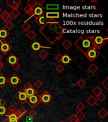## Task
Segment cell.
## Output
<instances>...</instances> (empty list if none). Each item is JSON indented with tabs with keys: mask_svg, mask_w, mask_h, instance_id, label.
<instances>
[{
	"mask_svg": "<svg viewBox=\"0 0 108 122\" xmlns=\"http://www.w3.org/2000/svg\"><path fill=\"white\" fill-rule=\"evenodd\" d=\"M39 32L50 43L54 44L63 38L67 29L55 19H48L46 24L40 29Z\"/></svg>",
	"mask_w": 108,
	"mask_h": 122,
	"instance_id": "obj_1",
	"label": "cell"
},
{
	"mask_svg": "<svg viewBox=\"0 0 108 122\" xmlns=\"http://www.w3.org/2000/svg\"><path fill=\"white\" fill-rule=\"evenodd\" d=\"M74 44L83 54H85L89 50L95 47L94 37L88 36L87 38H84L83 36H80Z\"/></svg>",
	"mask_w": 108,
	"mask_h": 122,
	"instance_id": "obj_2",
	"label": "cell"
},
{
	"mask_svg": "<svg viewBox=\"0 0 108 122\" xmlns=\"http://www.w3.org/2000/svg\"><path fill=\"white\" fill-rule=\"evenodd\" d=\"M40 102L39 98V95H34L30 97H27V99L26 101V103H27L28 106L32 108V109H34L37 106V105L39 104Z\"/></svg>",
	"mask_w": 108,
	"mask_h": 122,
	"instance_id": "obj_3",
	"label": "cell"
},
{
	"mask_svg": "<svg viewBox=\"0 0 108 122\" xmlns=\"http://www.w3.org/2000/svg\"><path fill=\"white\" fill-rule=\"evenodd\" d=\"M84 55H85V57H87L89 61L93 62L100 55V52L96 48L94 47L89 50V51H87Z\"/></svg>",
	"mask_w": 108,
	"mask_h": 122,
	"instance_id": "obj_4",
	"label": "cell"
},
{
	"mask_svg": "<svg viewBox=\"0 0 108 122\" xmlns=\"http://www.w3.org/2000/svg\"><path fill=\"white\" fill-rule=\"evenodd\" d=\"M44 3H45V1H42L40 3L38 2L37 6L34 8V13H33L32 17L37 18L41 16H44V11L43 6H42Z\"/></svg>",
	"mask_w": 108,
	"mask_h": 122,
	"instance_id": "obj_5",
	"label": "cell"
},
{
	"mask_svg": "<svg viewBox=\"0 0 108 122\" xmlns=\"http://www.w3.org/2000/svg\"><path fill=\"white\" fill-rule=\"evenodd\" d=\"M108 37H102L101 36H96L94 38V44L95 47L97 50L100 49L101 48L103 47V46L108 42Z\"/></svg>",
	"mask_w": 108,
	"mask_h": 122,
	"instance_id": "obj_6",
	"label": "cell"
},
{
	"mask_svg": "<svg viewBox=\"0 0 108 122\" xmlns=\"http://www.w3.org/2000/svg\"><path fill=\"white\" fill-rule=\"evenodd\" d=\"M7 81L12 86V87L16 88L22 82V79L16 73H13L8 79Z\"/></svg>",
	"mask_w": 108,
	"mask_h": 122,
	"instance_id": "obj_7",
	"label": "cell"
},
{
	"mask_svg": "<svg viewBox=\"0 0 108 122\" xmlns=\"http://www.w3.org/2000/svg\"><path fill=\"white\" fill-rule=\"evenodd\" d=\"M39 98L40 102H42L45 105L49 104L53 99V97L51 96V94L49 92H47V91L43 92L41 95H39Z\"/></svg>",
	"mask_w": 108,
	"mask_h": 122,
	"instance_id": "obj_8",
	"label": "cell"
},
{
	"mask_svg": "<svg viewBox=\"0 0 108 122\" xmlns=\"http://www.w3.org/2000/svg\"><path fill=\"white\" fill-rule=\"evenodd\" d=\"M15 97L22 104H24L26 102L27 99V96L25 93V90L23 88L18 92V93L15 94Z\"/></svg>",
	"mask_w": 108,
	"mask_h": 122,
	"instance_id": "obj_9",
	"label": "cell"
},
{
	"mask_svg": "<svg viewBox=\"0 0 108 122\" xmlns=\"http://www.w3.org/2000/svg\"><path fill=\"white\" fill-rule=\"evenodd\" d=\"M11 49V46L9 45L8 42L6 41L1 42L0 44V51H1L2 53L6 55L9 52Z\"/></svg>",
	"mask_w": 108,
	"mask_h": 122,
	"instance_id": "obj_10",
	"label": "cell"
},
{
	"mask_svg": "<svg viewBox=\"0 0 108 122\" xmlns=\"http://www.w3.org/2000/svg\"><path fill=\"white\" fill-rule=\"evenodd\" d=\"M5 3L11 8L12 10H18L20 6L22 1L20 0H7Z\"/></svg>",
	"mask_w": 108,
	"mask_h": 122,
	"instance_id": "obj_11",
	"label": "cell"
},
{
	"mask_svg": "<svg viewBox=\"0 0 108 122\" xmlns=\"http://www.w3.org/2000/svg\"><path fill=\"white\" fill-rule=\"evenodd\" d=\"M34 21L41 29L46 24V23L48 21V19H46L45 16H41V17H37V18H35Z\"/></svg>",
	"mask_w": 108,
	"mask_h": 122,
	"instance_id": "obj_12",
	"label": "cell"
},
{
	"mask_svg": "<svg viewBox=\"0 0 108 122\" xmlns=\"http://www.w3.org/2000/svg\"><path fill=\"white\" fill-rule=\"evenodd\" d=\"M9 32L8 31L7 29L5 27H1L0 28V41H5L6 38H7L8 36H9Z\"/></svg>",
	"mask_w": 108,
	"mask_h": 122,
	"instance_id": "obj_13",
	"label": "cell"
},
{
	"mask_svg": "<svg viewBox=\"0 0 108 122\" xmlns=\"http://www.w3.org/2000/svg\"><path fill=\"white\" fill-rule=\"evenodd\" d=\"M0 17H1V19L6 24L8 22H11V19H12V17L11 16V15H10L7 11H6V10H4V11L1 14Z\"/></svg>",
	"mask_w": 108,
	"mask_h": 122,
	"instance_id": "obj_14",
	"label": "cell"
},
{
	"mask_svg": "<svg viewBox=\"0 0 108 122\" xmlns=\"http://www.w3.org/2000/svg\"><path fill=\"white\" fill-rule=\"evenodd\" d=\"M45 17L47 19H58L59 18V13L58 11H47Z\"/></svg>",
	"mask_w": 108,
	"mask_h": 122,
	"instance_id": "obj_15",
	"label": "cell"
},
{
	"mask_svg": "<svg viewBox=\"0 0 108 122\" xmlns=\"http://www.w3.org/2000/svg\"><path fill=\"white\" fill-rule=\"evenodd\" d=\"M30 48H31L34 51H37L38 50H39L40 48H48V49H50V48H51V47L42 46L37 41L34 42V43L30 45Z\"/></svg>",
	"mask_w": 108,
	"mask_h": 122,
	"instance_id": "obj_16",
	"label": "cell"
},
{
	"mask_svg": "<svg viewBox=\"0 0 108 122\" xmlns=\"http://www.w3.org/2000/svg\"><path fill=\"white\" fill-rule=\"evenodd\" d=\"M6 61H7L11 65L14 64L15 63L18 62V59L17 58L16 56H15L14 54H11V55H9V57H8L7 59H6Z\"/></svg>",
	"mask_w": 108,
	"mask_h": 122,
	"instance_id": "obj_17",
	"label": "cell"
},
{
	"mask_svg": "<svg viewBox=\"0 0 108 122\" xmlns=\"http://www.w3.org/2000/svg\"><path fill=\"white\" fill-rule=\"evenodd\" d=\"M23 10H24L25 12V13L27 14V15H28L29 16H30L29 19H28L26 21H25V22H27V21H28V20L30 19V18H32V17L33 13H34V8H32V7H30V6H29L28 5H27L26 6H25V7L23 8Z\"/></svg>",
	"mask_w": 108,
	"mask_h": 122,
	"instance_id": "obj_18",
	"label": "cell"
},
{
	"mask_svg": "<svg viewBox=\"0 0 108 122\" xmlns=\"http://www.w3.org/2000/svg\"><path fill=\"white\" fill-rule=\"evenodd\" d=\"M72 59L67 54L64 53V55H62V59H61V62H63L64 65L68 64L69 63L72 61Z\"/></svg>",
	"mask_w": 108,
	"mask_h": 122,
	"instance_id": "obj_19",
	"label": "cell"
},
{
	"mask_svg": "<svg viewBox=\"0 0 108 122\" xmlns=\"http://www.w3.org/2000/svg\"><path fill=\"white\" fill-rule=\"evenodd\" d=\"M87 102L89 104L90 106L93 107L95 105L97 102V101L95 97H94V95H90V97L87 99Z\"/></svg>",
	"mask_w": 108,
	"mask_h": 122,
	"instance_id": "obj_20",
	"label": "cell"
},
{
	"mask_svg": "<svg viewBox=\"0 0 108 122\" xmlns=\"http://www.w3.org/2000/svg\"><path fill=\"white\" fill-rule=\"evenodd\" d=\"M25 93L26 95L27 96V97H30V96H32V95H37V94H38L37 92L36 91L34 88L25 90Z\"/></svg>",
	"mask_w": 108,
	"mask_h": 122,
	"instance_id": "obj_21",
	"label": "cell"
},
{
	"mask_svg": "<svg viewBox=\"0 0 108 122\" xmlns=\"http://www.w3.org/2000/svg\"><path fill=\"white\" fill-rule=\"evenodd\" d=\"M59 8V4H47L46 9L47 10H57Z\"/></svg>",
	"mask_w": 108,
	"mask_h": 122,
	"instance_id": "obj_22",
	"label": "cell"
},
{
	"mask_svg": "<svg viewBox=\"0 0 108 122\" xmlns=\"http://www.w3.org/2000/svg\"><path fill=\"white\" fill-rule=\"evenodd\" d=\"M98 66H97L95 64H94V63H93V64H91L88 67V70H89V72H90V73H92V74H95V73L98 71Z\"/></svg>",
	"mask_w": 108,
	"mask_h": 122,
	"instance_id": "obj_23",
	"label": "cell"
},
{
	"mask_svg": "<svg viewBox=\"0 0 108 122\" xmlns=\"http://www.w3.org/2000/svg\"><path fill=\"white\" fill-rule=\"evenodd\" d=\"M38 55L39 56L40 58L42 59V60H44L45 58H47V56L49 55V53L47 52V50L45 49H42L38 53Z\"/></svg>",
	"mask_w": 108,
	"mask_h": 122,
	"instance_id": "obj_24",
	"label": "cell"
},
{
	"mask_svg": "<svg viewBox=\"0 0 108 122\" xmlns=\"http://www.w3.org/2000/svg\"><path fill=\"white\" fill-rule=\"evenodd\" d=\"M98 115L100 116V118L102 119L106 118L108 115V111L106 110L105 108H102L98 112Z\"/></svg>",
	"mask_w": 108,
	"mask_h": 122,
	"instance_id": "obj_25",
	"label": "cell"
},
{
	"mask_svg": "<svg viewBox=\"0 0 108 122\" xmlns=\"http://www.w3.org/2000/svg\"><path fill=\"white\" fill-rule=\"evenodd\" d=\"M7 78L2 73H0V87H3L7 83Z\"/></svg>",
	"mask_w": 108,
	"mask_h": 122,
	"instance_id": "obj_26",
	"label": "cell"
},
{
	"mask_svg": "<svg viewBox=\"0 0 108 122\" xmlns=\"http://www.w3.org/2000/svg\"><path fill=\"white\" fill-rule=\"evenodd\" d=\"M62 46L66 50H69L72 47V43L69 40H66L64 42H63Z\"/></svg>",
	"mask_w": 108,
	"mask_h": 122,
	"instance_id": "obj_27",
	"label": "cell"
},
{
	"mask_svg": "<svg viewBox=\"0 0 108 122\" xmlns=\"http://www.w3.org/2000/svg\"><path fill=\"white\" fill-rule=\"evenodd\" d=\"M75 116L76 117V118H77V120L78 122L81 121V120H83V118H85V114L83 113L82 111H78L76 114H75Z\"/></svg>",
	"mask_w": 108,
	"mask_h": 122,
	"instance_id": "obj_28",
	"label": "cell"
},
{
	"mask_svg": "<svg viewBox=\"0 0 108 122\" xmlns=\"http://www.w3.org/2000/svg\"><path fill=\"white\" fill-rule=\"evenodd\" d=\"M21 28L23 30V31L27 32H28V31L30 30V29H31V25H30L28 22H25L21 26Z\"/></svg>",
	"mask_w": 108,
	"mask_h": 122,
	"instance_id": "obj_29",
	"label": "cell"
},
{
	"mask_svg": "<svg viewBox=\"0 0 108 122\" xmlns=\"http://www.w3.org/2000/svg\"><path fill=\"white\" fill-rule=\"evenodd\" d=\"M36 36L37 35L33 30H29L27 34V37L30 40H34L36 38Z\"/></svg>",
	"mask_w": 108,
	"mask_h": 122,
	"instance_id": "obj_30",
	"label": "cell"
},
{
	"mask_svg": "<svg viewBox=\"0 0 108 122\" xmlns=\"http://www.w3.org/2000/svg\"><path fill=\"white\" fill-rule=\"evenodd\" d=\"M92 93H94L95 96H97V95H99L100 93H102V89H101L99 86H95V87L92 90Z\"/></svg>",
	"mask_w": 108,
	"mask_h": 122,
	"instance_id": "obj_31",
	"label": "cell"
},
{
	"mask_svg": "<svg viewBox=\"0 0 108 122\" xmlns=\"http://www.w3.org/2000/svg\"><path fill=\"white\" fill-rule=\"evenodd\" d=\"M27 5L32 7V8H34L37 5L38 1H37L36 0H28L27 1Z\"/></svg>",
	"mask_w": 108,
	"mask_h": 122,
	"instance_id": "obj_32",
	"label": "cell"
},
{
	"mask_svg": "<svg viewBox=\"0 0 108 122\" xmlns=\"http://www.w3.org/2000/svg\"><path fill=\"white\" fill-rule=\"evenodd\" d=\"M11 16L13 18H17V17H18L19 15H20V12L18 10H12L11 11V13H9Z\"/></svg>",
	"mask_w": 108,
	"mask_h": 122,
	"instance_id": "obj_33",
	"label": "cell"
},
{
	"mask_svg": "<svg viewBox=\"0 0 108 122\" xmlns=\"http://www.w3.org/2000/svg\"><path fill=\"white\" fill-rule=\"evenodd\" d=\"M96 99H97V102H102L103 101L106 99V95H104V93H100L99 95H98L97 96H96Z\"/></svg>",
	"mask_w": 108,
	"mask_h": 122,
	"instance_id": "obj_34",
	"label": "cell"
},
{
	"mask_svg": "<svg viewBox=\"0 0 108 122\" xmlns=\"http://www.w3.org/2000/svg\"><path fill=\"white\" fill-rule=\"evenodd\" d=\"M76 85H77L80 88H83L85 85H86V81H85V80H83V79H80L76 83Z\"/></svg>",
	"mask_w": 108,
	"mask_h": 122,
	"instance_id": "obj_35",
	"label": "cell"
},
{
	"mask_svg": "<svg viewBox=\"0 0 108 122\" xmlns=\"http://www.w3.org/2000/svg\"><path fill=\"white\" fill-rule=\"evenodd\" d=\"M17 110V108L16 106L14 104H11L8 108V112L9 113H14V112Z\"/></svg>",
	"mask_w": 108,
	"mask_h": 122,
	"instance_id": "obj_36",
	"label": "cell"
},
{
	"mask_svg": "<svg viewBox=\"0 0 108 122\" xmlns=\"http://www.w3.org/2000/svg\"><path fill=\"white\" fill-rule=\"evenodd\" d=\"M101 85L103 86L106 90H108V77H106L105 80H103L101 83Z\"/></svg>",
	"mask_w": 108,
	"mask_h": 122,
	"instance_id": "obj_37",
	"label": "cell"
},
{
	"mask_svg": "<svg viewBox=\"0 0 108 122\" xmlns=\"http://www.w3.org/2000/svg\"><path fill=\"white\" fill-rule=\"evenodd\" d=\"M85 108V106L83 104L82 102L78 103L77 105H76V109L80 111H82Z\"/></svg>",
	"mask_w": 108,
	"mask_h": 122,
	"instance_id": "obj_38",
	"label": "cell"
},
{
	"mask_svg": "<svg viewBox=\"0 0 108 122\" xmlns=\"http://www.w3.org/2000/svg\"><path fill=\"white\" fill-rule=\"evenodd\" d=\"M56 70L57 72H59V73H61V72H63L64 71V67L62 65L59 64L58 66L56 67Z\"/></svg>",
	"mask_w": 108,
	"mask_h": 122,
	"instance_id": "obj_39",
	"label": "cell"
},
{
	"mask_svg": "<svg viewBox=\"0 0 108 122\" xmlns=\"http://www.w3.org/2000/svg\"><path fill=\"white\" fill-rule=\"evenodd\" d=\"M34 85L36 86L37 88H40L43 86V83H42L40 80H37L36 82H35Z\"/></svg>",
	"mask_w": 108,
	"mask_h": 122,
	"instance_id": "obj_40",
	"label": "cell"
},
{
	"mask_svg": "<svg viewBox=\"0 0 108 122\" xmlns=\"http://www.w3.org/2000/svg\"><path fill=\"white\" fill-rule=\"evenodd\" d=\"M28 116L32 117V118H34V117H36L37 116V112L34 109H32L31 111H30L29 112H28Z\"/></svg>",
	"mask_w": 108,
	"mask_h": 122,
	"instance_id": "obj_41",
	"label": "cell"
},
{
	"mask_svg": "<svg viewBox=\"0 0 108 122\" xmlns=\"http://www.w3.org/2000/svg\"><path fill=\"white\" fill-rule=\"evenodd\" d=\"M34 88L33 85H32V83L29 81H27L26 83L25 84L24 86H23V89L27 90V89H29V88Z\"/></svg>",
	"mask_w": 108,
	"mask_h": 122,
	"instance_id": "obj_42",
	"label": "cell"
},
{
	"mask_svg": "<svg viewBox=\"0 0 108 122\" xmlns=\"http://www.w3.org/2000/svg\"><path fill=\"white\" fill-rule=\"evenodd\" d=\"M11 67H12V68L15 71H18L19 69L20 68V67H21V65L18 62L15 63V64L11 65Z\"/></svg>",
	"mask_w": 108,
	"mask_h": 122,
	"instance_id": "obj_43",
	"label": "cell"
},
{
	"mask_svg": "<svg viewBox=\"0 0 108 122\" xmlns=\"http://www.w3.org/2000/svg\"><path fill=\"white\" fill-rule=\"evenodd\" d=\"M13 27H14V25H13V24H12L11 22H9L6 23L5 25V28L7 30H11V29L13 28Z\"/></svg>",
	"mask_w": 108,
	"mask_h": 122,
	"instance_id": "obj_44",
	"label": "cell"
},
{
	"mask_svg": "<svg viewBox=\"0 0 108 122\" xmlns=\"http://www.w3.org/2000/svg\"><path fill=\"white\" fill-rule=\"evenodd\" d=\"M19 111H20V112L21 114L22 115V116H25L27 114V110L24 107H22V108H20V109H19Z\"/></svg>",
	"mask_w": 108,
	"mask_h": 122,
	"instance_id": "obj_45",
	"label": "cell"
},
{
	"mask_svg": "<svg viewBox=\"0 0 108 122\" xmlns=\"http://www.w3.org/2000/svg\"><path fill=\"white\" fill-rule=\"evenodd\" d=\"M6 108L4 106H0V116H3L6 112Z\"/></svg>",
	"mask_w": 108,
	"mask_h": 122,
	"instance_id": "obj_46",
	"label": "cell"
},
{
	"mask_svg": "<svg viewBox=\"0 0 108 122\" xmlns=\"http://www.w3.org/2000/svg\"><path fill=\"white\" fill-rule=\"evenodd\" d=\"M69 122H77L78 120L75 114H73L69 118Z\"/></svg>",
	"mask_w": 108,
	"mask_h": 122,
	"instance_id": "obj_47",
	"label": "cell"
},
{
	"mask_svg": "<svg viewBox=\"0 0 108 122\" xmlns=\"http://www.w3.org/2000/svg\"><path fill=\"white\" fill-rule=\"evenodd\" d=\"M15 114L16 115V116H17V120H20V119H21L22 118V117H23L22 115L21 114L20 112V111H19V109H17L16 111H15Z\"/></svg>",
	"mask_w": 108,
	"mask_h": 122,
	"instance_id": "obj_48",
	"label": "cell"
},
{
	"mask_svg": "<svg viewBox=\"0 0 108 122\" xmlns=\"http://www.w3.org/2000/svg\"><path fill=\"white\" fill-rule=\"evenodd\" d=\"M61 59H62V55H61V54H59V53L58 54V55L55 57V61L58 63L61 62Z\"/></svg>",
	"mask_w": 108,
	"mask_h": 122,
	"instance_id": "obj_49",
	"label": "cell"
},
{
	"mask_svg": "<svg viewBox=\"0 0 108 122\" xmlns=\"http://www.w3.org/2000/svg\"><path fill=\"white\" fill-rule=\"evenodd\" d=\"M6 104V102L3 99H0V106H4Z\"/></svg>",
	"mask_w": 108,
	"mask_h": 122,
	"instance_id": "obj_50",
	"label": "cell"
},
{
	"mask_svg": "<svg viewBox=\"0 0 108 122\" xmlns=\"http://www.w3.org/2000/svg\"><path fill=\"white\" fill-rule=\"evenodd\" d=\"M26 122H33V118L30 117V116H28L26 118Z\"/></svg>",
	"mask_w": 108,
	"mask_h": 122,
	"instance_id": "obj_51",
	"label": "cell"
},
{
	"mask_svg": "<svg viewBox=\"0 0 108 122\" xmlns=\"http://www.w3.org/2000/svg\"><path fill=\"white\" fill-rule=\"evenodd\" d=\"M4 67V64L2 62V61H0V71Z\"/></svg>",
	"mask_w": 108,
	"mask_h": 122,
	"instance_id": "obj_52",
	"label": "cell"
},
{
	"mask_svg": "<svg viewBox=\"0 0 108 122\" xmlns=\"http://www.w3.org/2000/svg\"><path fill=\"white\" fill-rule=\"evenodd\" d=\"M19 120H17V119H13V120H9V122H18Z\"/></svg>",
	"mask_w": 108,
	"mask_h": 122,
	"instance_id": "obj_53",
	"label": "cell"
},
{
	"mask_svg": "<svg viewBox=\"0 0 108 122\" xmlns=\"http://www.w3.org/2000/svg\"><path fill=\"white\" fill-rule=\"evenodd\" d=\"M3 122H9V120H8V119L7 118H6L5 119V120H4V121Z\"/></svg>",
	"mask_w": 108,
	"mask_h": 122,
	"instance_id": "obj_54",
	"label": "cell"
},
{
	"mask_svg": "<svg viewBox=\"0 0 108 122\" xmlns=\"http://www.w3.org/2000/svg\"><path fill=\"white\" fill-rule=\"evenodd\" d=\"M2 59H3V57H2V55L0 54V61H1Z\"/></svg>",
	"mask_w": 108,
	"mask_h": 122,
	"instance_id": "obj_55",
	"label": "cell"
},
{
	"mask_svg": "<svg viewBox=\"0 0 108 122\" xmlns=\"http://www.w3.org/2000/svg\"><path fill=\"white\" fill-rule=\"evenodd\" d=\"M1 11H2V8L1 7H0V13H1Z\"/></svg>",
	"mask_w": 108,
	"mask_h": 122,
	"instance_id": "obj_56",
	"label": "cell"
},
{
	"mask_svg": "<svg viewBox=\"0 0 108 122\" xmlns=\"http://www.w3.org/2000/svg\"><path fill=\"white\" fill-rule=\"evenodd\" d=\"M59 122H64V121H63V120H61V121H60Z\"/></svg>",
	"mask_w": 108,
	"mask_h": 122,
	"instance_id": "obj_57",
	"label": "cell"
},
{
	"mask_svg": "<svg viewBox=\"0 0 108 122\" xmlns=\"http://www.w3.org/2000/svg\"></svg>",
	"mask_w": 108,
	"mask_h": 122,
	"instance_id": "obj_58",
	"label": "cell"
},
{
	"mask_svg": "<svg viewBox=\"0 0 108 122\" xmlns=\"http://www.w3.org/2000/svg\"></svg>",
	"mask_w": 108,
	"mask_h": 122,
	"instance_id": "obj_59",
	"label": "cell"
}]
</instances>
